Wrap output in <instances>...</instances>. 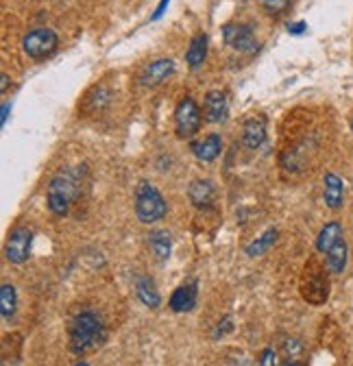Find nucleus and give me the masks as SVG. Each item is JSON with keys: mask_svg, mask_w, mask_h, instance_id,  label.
Returning a JSON list of instances; mask_svg holds the SVG:
<instances>
[{"mask_svg": "<svg viewBox=\"0 0 353 366\" xmlns=\"http://www.w3.org/2000/svg\"><path fill=\"white\" fill-rule=\"evenodd\" d=\"M105 343V325L100 316L92 310H83L70 323V351L75 355H85L96 351Z\"/></svg>", "mask_w": 353, "mask_h": 366, "instance_id": "obj_2", "label": "nucleus"}, {"mask_svg": "<svg viewBox=\"0 0 353 366\" xmlns=\"http://www.w3.org/2000/svg\"><path fill=\"white\" fill-rule=\"evenodd\" d=\"M260 5H262L264 14H268L273 18H279V16H284L290 9L293 0H260Z\"/></svg>", "mask_w": 353, "mask_h": 366, "instance_id": "obj_24", "label": "nucleus"}, {"mask_svg": "<svg viewBox=\"0 0 353 366\" xmlns=\"http://www.w3.org/2000/svg\"><path fill=\"white\" fill-rule=\"evenodd\" d=\"M75 366H90V362H85V360H79V362H77Z\"/></svg>", "mask_w": 353, "mask_h": 366, "instance_id": "obj_32", "label": "nucleus"}, {"mask_svg": "<svg viewBox=\"0 0 353 366\" xmlns=\"http://www.w3.org/2000/svg\"><path fill=\"white\" fill-rule=\"evenodd\" d=\"M351 131H353V114H351Z\"/></svg>", "mask_w": 353, "mask_h": 366, "instance_id": "obj_33", "label": "nucleus"}, {"mask_svg": "<svg viewBox=\"0 0 353 366\" xmlns=\"http://www.w3.org/2000/svg\"><path fill=\"white\" fill-rule=\"evenodd\" d=\"M207 46H209V40L205 33H196L194 38L190 40L188 44V51H186V61L192 70L201 68L207 59Z\"/></svg>", "mask_w": 353, "mask_h": 366, "instance_id": "obj_18", "label": "nucleus"}, {"mask_svg": "<svg viewBox=\"0 0 353 366\" xmlns=\"http://www.w3.org/2000/svg\"><path fill=\"white\" fill-rule=\"evenodd\" d=\"M231 329H233L231 316H225L223 320H218V325H216V329H214V340H218V338L227 336V334L231 332Z\"/></svg>", "mask_w": 353, "mask_h": 366, "instance_id": "obj_25", "label": "nucleus"}, {"mask_svg": "<svg viewBox=\"0 0 353 366\" xmlns=\"http://www.w3.org/2000/svg\"><path fill=\"white\" fill-rule=\"evenodd\" d=\"M342 240V225L338 221H332V223H325L323 229L316 236V251L319 253H330L332 246H336L338 242Z\"/></svg>", "mask_w": 353, "mask_h": 366, "instance_id": "obj_19", "label": "nucleus"}, {"mask_svg": "<svg viewBox=\"0 0 353 366\" xmlns=\"http://www.w3.org/2000/svg\"><path fill=\"white\" fill-rule=\"evenodd\" d=\"M323 199L330 209H340L344 203V181L336 172H327L323 179Z\"/></svg>", "mask_w": 353, "mask_h": 366, "instance_id": "obj_15", "label": "nucleus"}, {"mask_svg": "<svg viewBox=\"0 0 353 366\" xmlns=\"http://www.w3.org/2000/svg\"><path fill=\"white\" fill-rule=\"evenodd\" d=\"M172 72H174V61L170 57H162V59L151 61L142 72H139L137 81L144 88H157L172 75Z\"/></svg>", "mask_w": 353, "mask_h": 366, "instance_id": "obj_11", "label": "nucleus"}, {"mask_svg": "<svg viewBox=\"0 0 353 366\" xmlns=\"http://www.w3.org/2000/svg\"><path fill=\"white\" fill-rule=\"evenodd\" d=\"M188 199L201 211L211 209V207H214V203H216V186H214V181H211V179H194L190 183V188H188Z\"/></svg>", "mask_w": 353, "mask_h": 366, "instance_id": "obj_12", "label": "nucleus"}, {"mask_svg": "<svg viewBox=\"0 0 353 366\" xmlns=\"http://www.w3.org/2000/svg\"><path fill=\"white\" fill-rule=\"evenodd\" d=\"M135 295L144 308L149 310H159L162 305V295L159 290L155 288V281L147 275H137L135 277Z\"/></svg>", "mask_w": 353, "mask_h": 366, "instance_id": "obj_16", "label": "nucleus"}, {"mask_svg": "<svg viewBox=\"0 0 353 366\" xmlns=\"http://www.w3.org/2000/svg\"><path fill=\"white\" fill-rule=\"evenodd\" d=\"M18 310V295L14 283H3L0 286V314H3V320H11L16 316Z\"/></svg>", "mask_w": 353, "mask_h": 366, "instance_id": "obj_22", "label": "nucleus"}, {"mask_svg": "<svg viewBox=\"0 0 353 366\" xmlns=\"http://www.w3.org/2000/svg\"><path fill=\"white\" fill-rule=\"evenodd\" d=\"M266 142V120L262 116L249 118L242 127V144L244 149L255 151Z\"/></svg>", "mask_w": 353, "mask_h": 366, "instance_id": "obj_14", "label": "nucleus"}, {"mask_svg": "<svg viewBox=\"0 0 353 366\" xmlns=\"http://www.w3.org/2000/svg\"><path fill=\"white\" fill-rule=\"evenodd\" d=\"M201 122H203V109L199 107V103L192 96H186L179 100L174 109V129L176 135L181 140H190L201 131Z\"/></svg>", "mask_w": 353, "mask_h": 366, "instance_id": "obj_5", "label": "nucleus"}, {"mask_svg": "<svg viewBox=\"0 0 353 366\" xmlns=\"http://www.w3.org/2000/svg\"><path fill=\"white\" fill-rule=\"evenodd\" d=\"M301 349H303V345H301L299 338H288V340H286V353H288L290 357H297V355L301 353Z\"/></svg>", "mask_w": 353, "mask_h": 366, "instance_id": "obj_26", "label": "nucleus"}, {"mask_svg": "<svg viewBox=\"0 0 353 366\" xmlns=\"http://www.w3.org/2000/svg\"><path fill=\"white\" fill-rule=\"evenodd\" d=\"M279 240V231L277 227H268L262 236H258L249 246L244 249V253L249 255V258H262V255H266Z\"/></svg>", "mask_w": 353, "mask_h": 366, "instance_id": "obj_21", "label": "nucleus"}, {"mask_svg": "<svg viewBox=\"0 0 353 366\" xmlns=\"http://www.w3.org/2000/svg\"><path fill=\"white\" fill-rule=\"evenodd\" d=\"M57 48H59V35L53 28H48V26L31 28L22 38L24 55L35 59V61H42V59L55 55Z\"/></svg>", "mask_w": 353, "mask_h": 366, "instance_id": "obj_4", "label": "nucleus"}, {"mask_svg": "<svg viewBox=\"0 0 353 366\" xmlns=\"http://www.w3.org/2000/svg\"><path fill=\"white\" fill-rule=\"evenodd\" d=\"M281 366H301V364H299V362H297L295 357H288V360H286L284 364H281Z\"/></svg>", "mask_w": 353, "mask_h": 366, "instance_id": "obj_31", "label": "nucleus"}, {"mask_svg": "<svg viewBox=\"0 0 353 366\" xmlns=\"http://www.w3.org/2000/svg\"><path fill=\"white\" fill-rule=\"evenodd\" d=\"M133 207H135L137 221L144 225H155V223L164 221L168 214V203H166L164 194L157 190L155 183H151L147 179H142L135 186Z\"/></svg>", "mask_w": 353, "mask_h": 366, "instance_id": "obj_3", "label": "nucleus"}, {"mask_svg": "<svg viewBox=\"0 0 353 366\" xmlns=\"http://www.w3.org/2000/svg\"><path fill=\"white\" fill-rule=\"evenodd\" d=\"M112 100V92L107 88H96L92 94H88V107H90V112H96V109H102L105 105H107Z\"/></svg>", "mask_w": 353, "mask_h": 366, "instance_id": "obj_23", "label": "nucleus"}, {"mask_svg": "<svg viewBox=\"0 0 353 366\" xmlns=\"http://www.w3.org/2000/svg\"><path fill=\"white\" fill-rule=\"evenodd\" d=\"M83 186V174L79 168H63L59 170L46 188V205L48 211L57 218H63L70 214V207L81 194Z\"/></svg>", "mask_w": 353, "mask_h": 366, "instance_id": "obj_1", "label": "nucleus"}, {"mask_svg": "<svg viewBox=\"0 0 353 366\" xmlns=\"http://www.w3.org/2000/svg\"><path fill=\"white\" fill-rule=\"evenodd\" d=\"M192 153H194V157H196L199 162L211 164L214 160H218L221 153H223V137H221L218 133H209V135H205L203 140H199V142L192 144Z\"/></svg>", "mask_w": 353, "mask_h": 366, "instance_id": "obj_13", "label": "nucleus"}, {"mask_svg": "<svg viewBox=\"0 0 353 366\" xmlns=\"http://www.w3.org/2000/svg\"><path fill=\"white\" fill-rule=\"evenodd\" d=\"M196 301H199V281L192 279V281H186L174 288V292L170 295V301H168V308L176 314H186L196 308Z\"/></svg>", "mask_w": 353, "mask_h": 366, "instance_id": "obj_9", "label": "nucleus"}, {"mask_svg": "<svg viewBox=\"0 0 353 366\" xmlns=\"http://www.w3.org/2000/svg\"><path fill=\"white\" fill-rule=\"evenodd\" d=\"M168 3H170V0H162V3L157 5V11L153 14V20H157V18H162V14L166 11V7H168Z\"/></svg>", "mask_w": 353, "mask_h": 366, "instance_id": "obj_28", "label": "nucleus"}, {"mask_svg": "<svg viewBox=\"0 0 353 366\" xmlns=\"http://www.w3.org/2000/svg\"><path fill=\"white\" fill-rule=\"evenodd\" d=\"M33 231L28 227H16L5 244V258L9 264H24L31 258Z\"/></svg>", "mask_w": 353, "mask_h": 366, "instance_id": "obj_8", "label": "nucleus"}, {"mask_svg": "<svg viewBox=\"0 0 353 366\" xmlns=\"http://www.w3.org/2000/svg\"><path fill=\"white\" fill-rule=\"evenodd\" d=\"M0 79H3V81H0V90H3V94H5L7 88H9V75H5V72H3V75H0Z\"/></svg>", "mask_w": 353, "mask_h": 366, "instance_id": "obj_29", "label": "nucleus"}, {"mask_svg": "<svg viewBox=\"0 0 353 366\" xmlns=\"http://www.w3.org/2000/svg\"><path fill=\"white\" fill-rule=\"evenodd\" d=\"M149 246L157 262H166L172 253V236L168 229H151L149 234Z\"/></svg>", "mask_w": 353, "mask_h": 366, "instance_id": "obj_17", "label": "nucleus"}, {"mask_svg": "<svg viewBox=\"0 0 353 366\" xmlns=\"http://www.w3.org/2000/svg\"><path fill=\"white\" fill-rule=\"evenodd\" d=\"M305 31H307V24H305V22H295V24L288 26V33H290V35H301V33H305Z\"/></svg>", "mask_w": 353, "mask_h": 366, "instance_id": "obj_27", "label": "nucleus"}, {"mask_svg": "<svg viewBox=\"0 0 353 366\" xmlns=\"http://www.w3.org/2000/svg\"><path fill=\"white\" fill-rule=\"evenodd\" d=\"M305 279L301 283V295L307 303L312 305H323L327 301V295H330V283H327V277L316 268L314 264L312 266H305Z\"/></svg>", "mask_w": 353, "mask_h": 366, "instance_id": "obj_7", "label": "nucleus"}, {"mask_svg": "<svg viewBox=\"0 0 353 366\" xmlns=\"http://www.w3.org/2000/svg\"><path fill=\"white\" fill-rule=\"evenodd\" d=\"M223 38H225V44L238 53H244V55H251L260 48V42L255 38V33L251 26L246 24H225L223 26Z\"/></svg>", "mask_w": 353, "mask_h": 366, "instance_id": "obj_6", "label": "nucleus"}, {"mask_svg": "<svg viewBox=\"0 0 353 366\" xmlns=\"http://www.w3.org/2000/svg\"><path fill=\"white\" fill-rule=\"evenodd\" d=\"M229 114V100L223 90H209L203 98V118L211 125L225 122Z\"/></svg>", "mask_w": 353, "mask_h": 366, "instance_id": "obj_10", "label": "nucleus"}, {"mask_svg": "<svg viewBox=\"0 0 353 366\" xmlns=\"http://www.w3.org/2000/svg\"><path fill=\"white\" fill-rule=\"evenodd\" d=\"M349 262V246L344 242V238L330 249V253H325V266L332 275H342Z\"/></svg>", "mask_w": 353, "mask_h": 366, "instance_id": "obj_20", "label": "nucleus"}, {"mask_svg": "<svg viewBox=\"0 0 353 366\" xmlns=\"http://www.w3.org/2000/svg\"><path fill=\"white\" fill-rule=\"evenodd\" d=\"M9 109H11V103H5V105H3V125H7V118H9Z\"/></svg>", "mask_w": 353, "mask_h": 366, "instance_id": "obj_30", "label": "nucleus"}]
</instances>
